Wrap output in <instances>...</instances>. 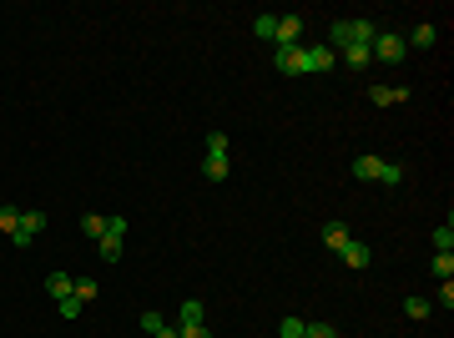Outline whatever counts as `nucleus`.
I'll list each match as a JSON object with an SVG mask.
<instances>
[{"label":"nucleus","mask_w":454,"mask_h":338,"mask_svg":"<svg viewBox=\"0 0 454 338\" xmlns=\"http://www.w3.org/2000/svg\"><path fill=\"white\" fill-rule=\"evenodd\" d=\"M298 36H303V16H283L278 21V46H298Z\"/></svg>","instance_id":"9b49d317"},{"label":"nucleus","mask_w":454,"mask_h":338,"mask_svg":"<svg viewBox=\"0 0 454 338\" xmlns=\"http://www.w3.org/2000/svg\"><path fill=\"white\" fill-rule=\"evenodd\" d=\"M303 338H338V328H333V323H308Z\"/></svg>","instance_id":"4be33fe9"},{"label":"nucleus","mask_w":454,"mask_h":338,"mask_svg":"<svg viewBox=\"0 0 454 338\" xmlns=\"http://www.w3.org/2000/svg\"><path fill=\"white\" fill-rule=\"evenodd\" d=\"M333 56H338L344 66H354V71H364V66L374 61V51H369V46H344V51H333Z\"/></svg>","instance_id":"9d476101"},{"label":"nucleus","mask_w":454,"mask_h":338,"mask_svg":"<svg viewBox=\"0 0 454 338\" xmlns=\"http://www.w3.org/2000/svg\"><path fill=\"white\" fill-rule=\"evenodd\" d=\"M177 338H212V333H207V323H182Z\"/></svg>","instance_id":"393cba45"},{"label":"nucleus","mask_w":454,"mask_h":338,"mask_svg":"<svg viewBox=\"0 0 454 338\" xmlns=\"http://www.w3.org/2000/svg\"><path fill=\"white\" fill-rule=\"evenodd\" d=\"M434 248H439V253H454V222H449V217L434 228Z\"/></svg>","instance_id":"4468645a"},{"label":"nucleus","mask_w":454,"mask_h":338,"mask_svg":"<svg viewBox=\"0 0 454 338\" xmlns=\"http://www.w3.org/2000/svg\"><path fill=\"white\" fill-rule=\"evenodd\" d=\"M253 31H258L263 41H278V16H258V21H253Z\"/></svg>","instance_id":"a211bd4d"},{"label":"nucleus","mask_w":454,"mask_h":338,"mask_svg":"<svg viewBox=\"0 0 454 338\" xmlns=\"http://www.w3.org/2000/svg\"><path fill=\"white\" fill-rule=\"evenodd\" d=\"M404 36L399 31H379V41H374V61H389V66H399L404 61Z\"/></svg>","instance_id":"7ed1b4c3"},{"label":"nucleus","mask_w":454,"mask_h":338,"mask_svg":"<svg viewBox=\"0 0 454 338\" xmlns=\"http://www.w3.org/2000/svg\"><path fill=\"white\" fill-rule=\"evenodd\" d=\"M429 308H434L429 298H404V313H409L414 323H419V318H429Z\"/></svg>","instance_id":"6ab92c4d"},{"label":"nucleus","mask_w":454,"mask_h":338,"mask_svg":"<svg viewBox=\"0 0 454 338\" xmlns=\"http://www.w3.org/2000/svg\"><path fill=\"white\" fill-rule=\"evenodd\" d=\"M41 228H46V212H21V228L11 233V243H16V248H31V243L41 238Z\"/></svg>","instance_id":"20e7f679"},{"label":"nucleus","mask_w":454,"mask_h":338,"mask_svg":"<svg viewBox=\"0 0 454 338\" xmlns=\"http://www.w3.org/2000/svg\"><path fill=\"white\" fill-rule=\"evenodd\" d=\"M142 328H147V333H162L167 323H162V313H142Z\"/></svg>","instance_id":"a878e982"},{"label":"nucleus","mask_w":454,"mask_h":338,"mask_svg":"<svg viewBox=\"0 0 454 338\" xmlns=\"http://www.w3.org/2000/svg\"><path fill=\"white\" fill-rule=\"evenodd\" d=\"M344 243H349V228H344V222H328V228H323V248L328 253H344Z\"/></svg>","instance_id":"f8f14e48"},{"label":"nucleus","mask_w":454,"mask_h":338,"mask_svg":"<svg viewBox=\"0 0 454 338\" xmlns=\"http://www.w3.org/2000/svg\"><path fill=\"white\" fill-rule=\"evenodd\" d=\"M96 293H101L96 278H76V283H71V298H81V303H86V298H96Z\"/></svg>","instance_id":"2eb2a0df"},{"label":"nucleus","mask_w":454,"mask_h":338,"mask_svg":"<svg viewBox=\"0 0 454 338\" xmlns=\"http://www.w3.org/2000/svg\"><path fill=\"white\" fill-rule=\"evenodd\" d=\"M122 238H127V217H106V233L96 238L101 263H122Z\"/></svg>","instance_id":"f03ea898"},{"label":"nucleus","mask_w":454,"mask_h":338,"mask_svg":"<svg viewBox=\"0 0 454 338\" xmlns=\"http://www.w3.org/2000/svg\"><path fill=\"white\" fill-rule=\"evenodd\" d=\"M81 313V298H61V318H76Z\"/></svg>","instance_id":"cd10ccee"},{"label":"nucleus","mask_w":454,"mask_h":338,"mask_svg":"<svg viewBox=\"0 0 454 338\" xmlns=\"http://www.w3.org/2000/svg\"><path fill=\"white\" fill-rule=\"evenodd\" d=\"M338 258H344L349 268H359V273H364L374 253H369V243H359V238H349V243H344V253H338Z\"/></svg>","instance_id":"0eeeda50"},{"label":"nucleus","mask_w":454,"mask_h":338,"mask_svg":"<svg viewBox=\"0 0 454 338\" xmlns=\"http://www.w3.org/2000/svg\"><path fill=\"white\" fill-rule=\"evenodd\" d=\"M81 228H86L91 238H101V233H106V217H96V212H86V217H81Z\"/></svg>","instance_id":"5701e85b"},{"label":"nucleus","mask_w":454,"mask_h":338,"mask_svg":"<svg viewBox=\"0 0 454 338\" xmlns=\"http://www.w3.org/2000/svg\"><path fill=\"white\" fill-rule=\"evenodd\" d=\"M273 66H278L283 76H303V46H278Z\"/></svg>","instance_id":"423d86ee"},{"label":"nucleus","mask_w":454,"mask_h":338,"mask_svg":"<svg viewBox=\"0 0 454 338\" xmlns=\"http://www.w3.org/2000/svg\"><path fill=\"white\" fill-rule=\"evenodd\" d=\"M429 268H434V278H439V283H449V278H454V253H439Z\"/></svg>","instance_id":"f3484780"},{"label":"nucleus","mask_w":454,"mask_h":338,"mask_svg":"<svg viewBox=\"0 0 454 338\" xmlns=\"http://www.w3.org/2000/svg\"><path fill=\"white\" fill-rule=\"evenodd\" d=\"M16 228H21V207H6V202H0V233L11 238Z\"/></svg>","instance_id":"dca6fc26"},{"label":"nucleus","mask_w":454,"mask_h":338,"mask_svg":"<svg viewBox=\"0 0 454 338\" xmlns=\"http://www.w3.org/2000/svg\"><path fill=\"white\" fill-rule=\"evenodd\" d=\"M157 338H177V333H172V328H162V333H157Z\"/></svg>","instance_id":"c85d7f7f"},{"label":"nucleus","mask_w":454,"mask_h":338,"mask_svg":"<svg viewBox=\"0 0 454 338\" xmlns=\"http://www.w3.org/2000/svg\"><path fill=\"white\" fill-rule=\"evenodd\" d=\"M354 177H364V182H384V187H399V182H404V167H394V162L364 152V157H354Z\"/></svg>","instance_id":"f257e3e1"},{"label":"nucleus","mask_w":454,"mask_h":338,"mask_svg":"<svg viewBox=\"0 0 454 338\" xmlns=\"http://www.w3.org/2000/svg\"><path fill=\"white\" fill-rule=\"evenodd\" d=\"M338 66V56L328 51V46H303V76H313V71H333Z\"/></svg>","instance_id":"39448f33"},{"label":"nucleus","mask_w":454,"mask_h":338,"mask_svg":"<svg viewBox=\"0 0 454 338\" xmlns=\"http://www.w3.org/2000/svg\"><path fill=\"white\" fill-rule=\"evenodd\" d=\"M202 177L207 182H227V152H207L202 157Z\"/></svg>","instance_id":"6e6552de"},{"label":"nucleus","mask_w":454,"mask_h":338,"mask_svg":"<svg viewBox=\"0 0 454 338\" xmlns=\"http://www.w3.org/2000/svg\"><path fill=\"white\" fill-rule=\"evenodd\" d=\"M303 328H308V323L288 313V318H283V328H278V333H283V338H303Z\"/></svg>","instance_id":"412c9836"},{"label":"nucleus","mask_w":454,"mask_h":338,"mask_svg":"<svg viewBox=\"0 0 454 338\" xmlns=\"http://www.w3.org/2000/svg\"><path fill=\"white\" fill-rule=\"evenodd\" d=\"M71 283H76L71 273H51V278H46V293H51V298H71Z\"/></svg>","instance_id":"ddd939ff"},{"label":"nucleus","mask_w":454,"mask_h":338,"mask_svg":"<svg viewBox=\"0 0 454 338\" xmlns=\"http://www.w3.org/2000/svg\"><path fill=\"white\" fill-rule=\"evenodd\" d=\"M369 101L374 106H399V101H409V91L404 86H369Z\"/></svg>","instance_id":"1a4fd4ad"},{"label":"nucleus","mask_w":454,"mask_h":338,"mask_svg":"<svg viewBox=\"0 0 454 338\" xmlns=\"http://www.w3.org/2000/svg\"><path fill=\"white\" fill-rule=\"evenodd\" d=\"M409 46H414V51H429V46H434V26H419V31L409 36Z\"/></svg>","instance_id":"aec40b11"},{"label":"nucleus","mask_w":454,"mask_h":338,"mask_svg":"<svg viewBox=\"0 0 454 338\" xmlns=\"http://www.w3.org/2000/svg\"><path fill=\"white\" fill-rule=\"evenodd\" d=\"M439 308H444V313L454 308V283H444V288H439Z\"/></svg>","instance_id":"bb28decb"},{"label":"nucleus","mask_w":454,"mask_h":338,"mask_svg":"<svg viewBox=\"0 0 454 338\" xmlns=\"http://www.w3.org/2000/svg\"><path fill=\"white\" fill-rule=\"evenodd\" d=\"M182 323H202V303H197V298L182 303Z\"/></svg>","instance_id":"b1692460"}]
</instances>
